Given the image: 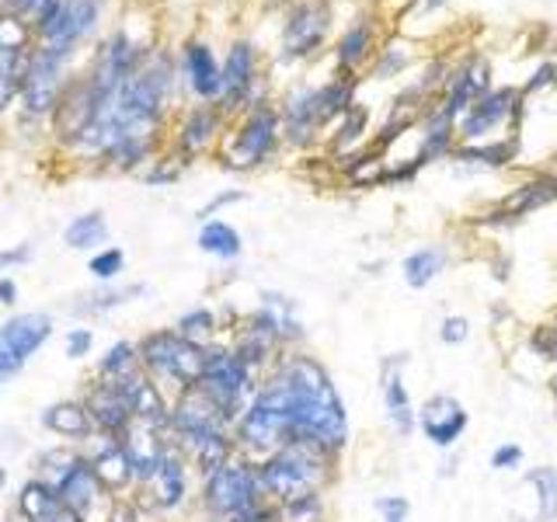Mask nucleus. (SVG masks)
<instances>
[{"label":"nucleus","mask_w":557,"mask_h":522,"mask_svg":"<svg viewBox=\"0 0 557 522\" xmlns=\"http://www.w3.org/2000/svg\"><path fill=\"white\" fill-rule=\"evenodd\" d=\"M258 383L261 376L244 365V359L234 352V345L226 338L202 348V376L196 387L213 400V405H220L226 418L237 422V414L248 408V400L255 397Z\"/></svg>","instance_id":"obj_7"},{"label":"nucleus","mask_w":557,"mask_h":522,"mask_svg":"<svg viewBox=\"0 0 557 522\" xmlns=\"http://www.w3.org/2000/svg\"><path fill=\"white\" fill-rule=\"evenodd\" d=\"M52 338V318L42 310L14 313L0 321V383H11L32 362V356Z\"/></svg>","instance_id":"obj_11"},{"label":"nucleus","mask_w":557,"mask_h":522,"mask_svg":"<svg viewBox=\"0 0 557 522\" xmlns=\"http://www.w3.org/2000/svg\"><path fill=\"white\" fill-rule=\"evenodd\" d=\"M527 345H530V352H533L536 359H544V362H554V365H557V310L550 313L547 321H540L536 327H530Z\"/></svg>","instance_id":"obj_40"},{"label":"nucleus","mask_w":557,"mask_h":522,"mask_svg":"<svg viewBox=\"0 0 557 522\" xmlns=\"http://www.w3.org/2000/svg\"><path fill=\"white\" fill-rule=\"evenodd\" d=\"M522 463H527V449L519 443H498L492 449V470H498V474H519Z\"/></svg>","instance_id":"obj_43"},{"label":"nucleus","mask_w":557,"mask_h":522,"mask_svg":"<svg viewBox=\"0 0 557 522\" xmlns=\"http://www.w3.org/2000/svg\"><path fill=\"white\" fill-rule=\"evenodd\" d=\"M11 4H14V11H17V14L28 17V22L46 25L49 17H52V11H57L60 0H11Z\"/></svg>","instance_id":"obj_48"},{"label":"nucleus","mask_w":557,"mask_h":522,"mask_svg":"<svg viewBox=\"0 0 557 522\" xmlns=\"http://www.w3.org/2000/svg\"><path fill=\"white\" fill-rule=\"evenodd\" d=\"M327 519H331L327 492H310L275 505V522H327Z\"/></svg>","instance_id":"obj_34"},{"label":"nucleus","mask_w":557,"mask_h":522,"mask_svg":"<svg viewBox=\"0 0 557 522\" xmlns=\"http://www.w3.org/2000/svg\"><path fill=\"white\" fill-rule=\"evenodd\" d=\"M435 331H440V341L449 345V348H460V345L470 341V321L463 318V313H446Z\"/></svg>","instance_id":"obj_45"},{"label":"nucleus","mask_w":557,"mask_h":522,"mask_svg":"<svg viewBox=\"0 0 557 522\" xmlns=\"http://www.w3.org/2000/svg\"><path fill=\"white\" fill-rule=\"evenodd\" d=\"M453 470H457V457H453V449H449V457H446V463L440 470V477H453Z\"/></svg>","instance_id":"obj_53"},{"label":"nucleus","mask_w":557,"mask_h":522,"mask_svg":"<svg viewBox=\"0 0 557 522\" xmlns=\"http://www.w3.org/2000/svg\"><path fill=\"white\" fill-rule=\"evenodd\" d=\"M255 84H258V52L248 39H240L231 46L223 60V109L234 112V109H251V95H255Z\"/></svg>","instance_id":"obj_21"},{"label":"nucleus","mask_w":557,"mask_h":522,"mask_svg":"<svg viewBox=\"0 0 557 522\" xmlns=\"http://www.w3.org/2000/svg\"><path fill=\"white\" fill-rule=\"evenodd\" d=\"M174 331H178L182 338H188V341H196V345H213V341H220L223 338V321H220V313L213 310V307H191V310H185L178 321H174Z\"/></svg>","instance_id":"obj_33"},{"label":"nucleus","mask_w":557,"mask_h":522,"mask_svg":"<svg viewBox=\"0 0 557 522\" xmlns=\"http://www.w3.org/2000/svg\"><path fill=\"white\" fill-rule=\"evenodd\" d=\"M17 515H22L25 522H84L77 512H70L60 501L57 487L39 481V477L25 481L22 495H17Z\"/></svg>","instance_id":"obj_25"},{"label":"nucleus","mask_w":557,"mask_h":522,"mask_svg":"<svg viewBox=\"0 0 557 522\" xmlns=\"http://www.w3.org/2000/svg\"><path fill=\"white\" fill-rule=\"evenodd\" d=\"M408 66H411V46H405L400 39H391L387 46L376 49V57H373V77L376 80H391V77L405 74Z\"/></svg>","instance_id":"obj_38"},{"label":"nucleus","mask_w":557,"mask_h":522,"mask_svg":"<svg viewBox=\"0 0 557 522\" xmlns=\"http://www.w3.org/2000/svg\"><path fill=\"white\" fill-rule=\"evenodd\" d=\"M84 446H87L84 457L91 460L98 481L109 487L112 498H126L129 492H136V463H133V452L122 435L95 432Z\"/></svg>","instance_id":"obj_15"},{"label":"nucleus","mask_w":557,"mask_h":522,"mask_svg":"<svg viewBox=\"0 0 557 522\" xmlns=\"http://www.w3.org/2000/svg\"><path fill=\"white\" fill-rule=\"evenodd\" d=\"M220 126H223V112L213 109V104H199V109H191L182 122V129H178V153L182 157L206 153L216 144Z\"/></svg>","instance_id":"obj_28"},{"label":"nucleus","mask_w":557,"mask_h":522,"mask_svg":"<svg viewBox=\"0 0 557 522\" xmlns=\"http://www.w3.org/2000/svg\"><path fill=\"white\" fill-rule=\"evenodd\" d=\"M17 303V283L11 275H0V307H14Z\"/></svg>","instance_id":"obj_52"},{"label":"nucleus","mask_w":557,"mask_h":522,"mask_svg":"<svg viewBox=\"0 0 557 522\" xmlns=\"http://www.w3.org/2000/svg\"><path fill=\"white\" fill-rule=\"evenodd\" d=\"M191 474H196V470H191L182 452L168 443L164 457L157 460V467H153V474L136 487L139 509L157 512V515L182 512L188 505V498H191Z\"/></svg>","instance_id":"obj_10"},{"label":"nucleus","mask_w":557,"mask_h":522,"mask_svg":"<svg viewBox=\"0 0 557 522\" xmlns=\"http://www.w3.org/2000/svg\"><path fill=\"white\" fill-rule=\"evenodd\" d=\"M136 352H139V370L153 376V383H161V390L168 397L196 387L202 376V345L182 338L174 327L147 331L136 341Z\"/></svg>","instance_id":"obj_5"},{"label":"nucleus","mask_w":557,"mask_h":522,"mask_svg":"<svg viewBox=\"0 0 557 522\" xmlns=\"http://www.w3.org/2000/svg\"><path fill=\"white\" fill-rule=\"evenodd\" d=\"M164 435L196 470V477L213 474L216 467L237 457L234 418H226L220 405H213L199 387H188L171 397Z\"/></svg>","instance_id":"obj_2"},{"label":"nucleus","mask_w":557,"mask_h":522,"mask_svg":"<svg viewBox=\"0 0 557 522\" xmlns=\"http://www.w3.org/2000/svg\"><path fill=\"white\" fill-rule=\"evenodd\" d=\"M356 104V74H338L321 87H300L286 98L283 139L296 150H307L321 139V133Z\"/></svg>","instance_id":"obj_4"},{"label":"nucleus","mask_w":557,"mask_h":522,"mask_svg":"<svg viewBox=\"0 0 557 522\" xmlns=\"http://www.w3.org/2000/svg\"><path fill=\"white\" fill-rule=\"evenodd\" d=\"M63 348H66V356H70V359L91 356V348H95V331H91V327H70V331H66V338H63Z\"/></svg>","instance_id":"obj_46"},{"label":"nucleus","mask_w":557,"mask_h":522,"mask_svg":"<svg viewBox=\"0 0 557 522\" xmlns=\"http://www.w3.org/2000/svg\"><path fill=\"white\" fill-rule=\"evenodd\" d=\"M95 25H98V0H60L49 22L39 25L42 46L57 52H70L74 42H81Z\"/></svg>","instance_id":"obj_20"},{"label":"nucleus","mask_w":557,"mask_h":522,"mask_svg":"<svg viewBox=\"0 0 557 522\" xmlns=\"http://www.w3.org/2000/svg\"><path fill=\"white\" fill-rule=\"evenodd\" d=\"M516 136H502V139H487V144H457L453 150V161L470 164V167H487V171H498V167H509L516 161Z\"/></svg>","instance_id":"obj_30"},{"label":"nucleus","mask_w":557,"mask_h":522,"mask_svg":"<svg viewBox=\"0 0 557 522\" xmlns=\"http://www.w3.org/2000/svg\"><path fill=\"white\" fill-rule=\"evenodd\" d=\"M104 522H144V509H139L136 498H115L109 515H104Z\"/></svg>","instance_id":"obj_49"},{"label":"nucleus","mask_w":557,"mask_h":522,"mask_svg":"<svg viewBox=\"0 0 557 522\" xmlns=\"http://www.w3.org/2000/svg\"><path fill=\"white\" fill-rule=\"evenodd\" d=\"M42 425L46 432L60 435L63 443H77V446H84L95 435L91 414H87L84 400H52L42 411Z\"/></svg>","instance_id":"obj_26"},{"label":"nucleus","mask_w":557,"mask_h":522,"mask_svg":"<svg viewBox=\"0 0 557 522\" xmlns=\"http://www.w3.org/2000/svg\"><path fill=\"white\" fill-rule=\"evenodd\" d=\"M557 202V171H544V174H536V178L530 182H522L519 188H512L509 196L502 199V206L495 209V213H487L492 216V223H498L502 216L516 223L522 216H530V213H540L544 206H554Z\"/></svg>","instance_id":"obj_23"},{"label":"nucleus","mask_w":557,"mask_h":522,"mask_svg":"<svg viewBox=\"0 0 557 522\" xmlns=\"http://www.w3.org/2000/svg\"><path fill=\"white\" fill-rule=\"evenodd\" d=\"M234 202H244V191H220V196H216L213 202H206V206L199 209V220H213L223 206H234Z\"/></svg>","instance_id":"obj_50"},{"label":"nucleus","mask_w":557,"mask_h":522,"mask_svg":"<svg viewBox=\"0 0 557 522\" xmlns=\"http://www.w3.org/2000/svg\"><path fill=\"white\" fill-rule=\"evenodd\" d=\"M467 428H470V411L463 408L460 397L440 390V394H429L422 405H418V432H422L435 449H443V452L457 449Z\"/></svg>","instance_id":"obj_16"},{"label":"nucleus","mask_w":557,"mask_h":522,"mask_svg":"<svg viewBox=\"0 0 557 522\" xmlns=\"http://www.w3.org/2000/svg\"><path fill=\"white\" fill-rule=\"evenodd\" d=\"M269 376L286 394L293 418L289 443H310L342 460L348 443H352V422H348L345 397L327 365L307 348H286L272 362Z\"/></svg>","instance_id":"obj_1"},{"label":"nucleus","mask_w":557,"mask_h":522,"mask_svg":"<svg viewBox=\"0 0 557 522\" xmlns=\"http://www.w3.org/2000/svg\"><path fill=\"white\" fill-rule=\"evenodd\" d=\"M77 457H81V452H77V449H70V443H66V446H57V449H46L42 457H39V481L57 484Z\"/></svg>","instance_id":"obj_41"},{"label":"nucleus","mask_w":557,"mask_h":522,"mask_svg":"<svg viewBox=\"0 0 557 522\" xmlns=\"http://www.w3.org/2000/svg\"><path fill=\"white\" fill-rule=\"evenodd\" d=\"M199 512L206 522H223L237 512H248L265 505V492H261V477H258V463L248 457L226 460L223 467H216L213 474L199 477Z\"/></svg>","instance_id":"obj_6"},{"label":"nucleus","mask_w":557,"mask_h":522,"mask_svg":"<svg viewBox=\"0 0 557 522\" xmlns=\"http://www.w3.org/2000/svg\"><path fill=\"white\" fill-rule=\"evenodd\" d=\"M331 32V11L324 0H307L289 11V22L283 28V60H307L313 57Z\"/></svg>","instance_id":"obj_18"},{"label":"nucleus","mask_w":557,"mask_h":522,"mask_svg":"<svg viewBox=\"0 0 557 522\" xmlns=\"http://www.w3.org/2000/svg\"><path fill=\"white\" fill-rule=\"evenodd\" d=\"M25 46L28 28L17 17H0V104L11 101L25 84V70L32 60L25 57Z\"/></svg>","instance_id":"obj_22"},{"label":"nucleus","mask_w":557,"mask_h":522,"mask_svg":"<svg viewBox=\"0 0 557 522\" xmlns=\"http://www.w3.org/2000/svg\"><path fill=\"white\" fill-rule=\"evenodd\" d=\"M522 115V91L519 87H492L457 119L460 144H487L502 139ZM512 136V133H509Z\"/></svg>","instance_id":"obj_9"},{"label":"nucleus","mask_w":557,"mask_h":522,"mask_svg":"<svg viewBox=\"0 0 557 522\" xmlns=\"http://www.w3.org/2000/svg\"><path fill=\"white\" fill-rule=\"evenodd\" d=\"M147 286L144 283H129V286H104L91 296H84V303L74 307V313H81V318H98V313H109L122 303L136 300V296H144Z\"/></svg>","instance_id":"obj_35"},{"label":"nucleus","mask_w":557,"mask_h":522,"mask_svg":"<svg viewBox=\"0 0 557 522\" xmlns=\"http://www.w3.org/2000/svg\"><path fill=\"white\" fill-rule=\"evenodd\" d=\"M104 237H109V223H104V213H98V209L95 213L74 216L63 231L66 248H74V251H91L98 244H104Z\"/></svg>","instance_id":"obj_36"},{"label":"nucleus","mask_w":557,"mask_h":522,"mask_svg":"<svg viewBox=\"0 0 557 522\" xmlns=\"http://www.w3.org/2000/svg\"><path fill=\"white\" fill-rule=\"evenodd\" d=\"M366 126H370V112H366L362 104H352V109H348V112L338 119V129H335V150L352 157V150L362 144Z\"/></svg>","instance_id":"obj_39"},{"label":"nucleus","mask_w":557,"mask_h":522,"mask_svg":"<svg viewBox=\"0 0 557 522\" xmlns=\"http://www.w3.org/2000/svg\"><path fill=\"white\" fill-rule=\"evenodd\" d=\"M547 87H557V63L544 60L536 63V70L530 74V80L522 84V95H536V91H547Z\"/></svg>","instance_id":"obj_47"},{"label":"nucleus","mask_w":557,"mask_h":522,"mask_svg":"<svg viewBox=\"0 0 557 522\" xmlns=\"http://www.w3.org/2000/svg\"><path fill=\"white\" fill-rule=\"evenodd\" d=\"M81 400H84L87 414H91L95 432H101V435H126L136 425L129 397L122 390V383H115V380L95 376V383L87 387V394Z\"/></svg>","instance_id":"obj_19"},{"label":"nucleus","mask_w":557,"mask_h":522,"mask_svg":"<svg viewBox=\"0 0 557 522\" xmlns=\"http://www.w3.org/2000/svg\"><path fill=\"white\" fill-rule=\"evenodd\" d=\"M278 144H283V115L269 101H255L237 122L234 136L226 139L223 161L234 171H255L272 161Z\"/></svg>","instance_id":"obj_8"},{"label":"nucleus","mask_w":557,"mask_h":522,"mask_svg":"<svg viewBox=\"0 0 557 522\" xmlns=\"http://www.w3.org/2000/svg\"><path fill=\"white\" fill-rule=\"evenodd\" d=\"M522 484L533 492V522H557V467H530Z\"/></svg>","instance_id":"obj_31"},{"label":"nucleus","mask_w":557,"mask_h":522,"mask_svg":"<svg viewBox=\"0 0 557 522\" xmlns=\"http://www.w3.org/2000/svg\"><path fill=\"white\" fill-rule=\"evenodd\" d=\"M449 265V254L443 244H429V248H414L405 261H400V278L408 289H429Z\"/></svg>","instance_id":"obj_29"},{"label":"nucleus","mask_w":557,"mask_h":522,"mask_svg":"<svg viewBox=\"0 0 557 522\" xmlns=\"http://www.w3.org/2000/svg\"><path fill=\"white\" fill-rule=\"evenodd\" d=\"M376 22L370 14H359L352 25L342 32V39L335 46V63L338 74H356L366 63H373L376 57Z\"/></svg>","instance_id":"obj_24"},{"label":"nucleus","mask_w":557,"mask_h":522,"mask_svg":"<svg viewBox=\"0 0 557 522\" xmlns=\"http://www.w3.org/2000/svg\"><path fill=\"white\" fill-rule=\"evenodd\" d=\"M547 394H550L554 411H557V365H554V373H550V380H547Z\"/></svg>","instance_id":"obj_54"},{"label":"nucleus","mask_w":557,"mask_h":522,"mask_svg":"<svg viewBox=\"0 0 557 522\" xmlns=\"http://www.w3.org/2000/svg\"><path fill=\"white\" fill-rule=\"evenodd\" d=\"M492 60L481 57V52H470L463 57L457 66L446 70V80H443V91L440 98L432 101V109L457 122L470 104H474L484 91H492Z\"/></svg>","instance_id":"obj_13"},{"label":"nucleus","mask_w":557,"mask_h":522,"mask_svg":"<svg viewBox=\"0 0 557 522\" xmlns=\"http://www.w3.org/2000/svg\"><path fill=\"white\" fill-rule=\"evenodd\" d=\"M342 460L310 443H286L258 460L261 492L272 505L300 498L310 492H331L338 484Z\"/></svg>","instance_id":"obj_3"},{"label":"nucleus","mask_w":557,"mask_h":522,"mask_svg":"<svg viewBox=\"0 0 557 522\" xmlns=\"http://www.w3.org/2000/svg\"><path fill=\"white\" fill-rule=\"evenodd\" d=\"M199 248L206 254H213L220 261H237L244 251V237L237 226H231L226 220H202L199 226Z\"/></svg>","instance_id":"obj_32"},{"label":"nucleus","mask_w":557,"mask_h":522,"mask_svg":"<svg viewBox=\"0 0 557 522\" xmlns=\"http://www.w3.org/2000/svg\"><path fill=\"white\" fill-rule=\"evenodd\" d=\"M32 258V248H28V244H17V248L14 251H0V265H25V261Z\"/></svg>","instance_id":"obj_51"},{"label":"nucleus","mask_w":557,"mask_h":522,"mask_svg":"<svg viewBox=\"0 0 557 522\" xmlns=\"http://www.w3.org/2000/svg\"><path fill=\"white\" fill-rule=\"evenodd\" d=\"M122 269H126V251L122 248H101L91 254V261H87V272H91L98 283H112V278H119Z\"/></svg>","instance_id":"obj_42"},{"label":"nucleus","mask_w":557,"mask_h":522,"mask_svg":"<svg viewBox=\"0 0 557 522\" xmlns=\"http://www.w3.org/2000/svg\"><path fill=\"white\" fill-rule=\"evenodd\" d=\"M139 373V352H136V341H115L109 345V352L98 359V380H126Z\"/></svg>","instance_id":"obj_37"},{"label":"nucleus","mask_w":557,"mask_h":522,"mask_svg":"<svg viewBox=\"0 0 557 522\" xmlns=\"http://www.w3.org/2000/svg\"><path fill=\"white\" fill-rule=\"evenodd\" d=\"M185 74H188L191 91H196L202 101L223 98V66L216 63L213 49H209L206 42L185 46Z\"/></svg>","instance_id":"obj_27"},{"label":"nucleus","mask_w":557,"mask_h":522,"mask_svg":"<svg viewBox=\"0 0 557 522\" xmlns=\"http://www.w3.org/2000/svg\"><path fill=\"white\" fill-rule=\"evenodd\" d=\"M408 365H411V352H391L380 359V373H376L383 411H387V422L397 439H411L418 432V405L411 400L408 380H405Z\"/></svg>","instance_id":"obj_12"},{"label":"nucleus","mask_w":557,"mask_h":522,"mask_svg":"<svg viewBox=\"0 0 557 522\" xmlns=\"http://www.w3.org/2000/svg\"><path fill=\"white\" fill-rule=\"evenodd\" d=\"M52 487H57V495H60V501L66 505V509L77 512L84 522H104V515H109L112 501H115L109 495V487L98 481L95 467H91V460L84 457V452L74 463H70V470Z\"/></svg>","instance_id":"obj_14"},{"label":"nucleus","mask_w":557,"mask_h":522,"mask_svg":"<svg viewBox=\"0 0 557 522\" xmlns=\"http://www.w3.org/2000/svg\"><path fill=\"white\" fill-rule=\"evenodd\" d=\"M63 60L66 52L57 49H35L28 70H25V84H22V95H25V112L28 115H49L57 112L60 104V91H63Z\"/></svg>","instance_id":"obj_17"},{"label":"nucleus","mask_w":557,"mask_h":522,"mask_svg":"<svg viewBox=\"0 0 557 522\" xmlns=\"http://www.w3.org/2000/svg\"><path fill=\"white\" fill-rule=\"evenodd\" d=\"M373 509L380 515V522H408L411 519V501L405 495H380L373 498Z\"/></svg>","instance_id":"obj_44"}]
</instances>
